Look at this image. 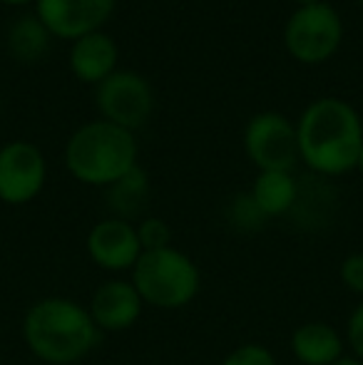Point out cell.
I'll return each mask as SVG.
<instances>
[{
	"label": "cell",
	"mask_w": 363,
	"mask_h": 365,
	"mask_svg": "<svg viewBox=\"0 0 363 365\" xmlns=\"http://www.w3.org/2000/svg\"><path fill=\"white\" fill-rule=\"evenodd\" d=\"M299 162L324 179L354 172L363 147V122L354 105L341 97H319L296 122Z\"/></svg>",
	"instance_id": "obj_1"
},
{
	"label": "cell",
	"mask_w": 363,
	"mask_h": 365,
	"mask_svg": "<svg viewBox=\"0 0 363 365\" xmlns=\"http://www.w3.org/2000/svg\"><path fill=\"white\" fill-rule=\"evenodd\" d=\"M23 341L40 363L75 365L102 341L88 306L65 296H45L25 311Z\"/></svg>",
	"instance_id": "obj_2"
},
{
	"label": "cell",
	"mask_w": 363,
	"mask_h": 365,
	"mask_svg": "<svg viewBox=\"0 0 363 365\" xmlns=\"http://www.w3.org/2000/svg\"><path fill=\"white\" fill-rule=\"evenodd\" d=\"M137 154L135 132L107 120H92L70 135L65 145V167L80 184L107 189L140 167Z\"/></svg>",
	"instance_id": "obj_3"
},
{
	"label": "cell",
	"mask_w": 363,
	"mask_h": 365,
	"mask_svg": "<svg viewBox=\"0 0 363 365\" xmlns=\"http://www.w3.org/2000/svg\"><path fill=\"white\" fill-rule=\"evenodd\" d=\"M130 281L142 296L145 306L157 311H180L199 296L202 271L192 256L175 246L157 251H142Z\"/></svg>",
	"instance_id": "obj_4"
},
{
	"label": "cell",
	"mask_w": 363,
	"mask_h": 365,
	"mask_svg": "<svg viewBox=\"0 0 363 365\" xmlns=\"http://www.w3.org/2000/svg\"><path fill=\"white\" fill-rule=\"evenodd\" d=\"M344 43V20L331 3L296 8L284 28V45L301 65H321L339 53Z\"/></svg>",
	"instance_id": "obj_5"
},
{
	"label": "cell",
	"mask_w": 363,
	"mask_h": 365,
	"mask_svg": "<svg viewBox=\"0 0 363 365\" xmlns=\"http://www.w3.org/2000/svg\"><path fill=\"white\" fill-rule=\"evenodd\" d=\"M95 107L100 120H107L122 130H140L155 110V90L145 75L120 68L95 87Z\"/></svg>",
	"instance_id": "obj_6"
},
{
	"label": "cell",
	"mask_w": 363,
	"mask_h": 365,
	"mask_svg": "<svg viewBox=\"0 0 363 365\" xmlns=\"http://www.w3.org/2000/svg\"><path fill=\"white\" fill-rule=\"evenodd\" d=\"M244 152L259 172H291L299 162L296 125L281 112H259L247 122Z\"/></svg>",
	"instance_id": "obj_7"
},
{
	"label": "cell",
	"mask_w": 363,
	"mask_h": 365,
	"mask_svg": "<svg viewBox=\"0 0 363 365\" xmlns=\"http://www.w3.org/2000/svg\"><path fill=\"white\" fill-rule=\"evenodd\" d=\"M48 182V159L28 140H13L0 147V202L25 207L38 199Z\"/></svg>",
	"instance_id": "obj_8"
},
{
	"label": "cell",
	"mask_w": 363,
	"mask_h": 365,
	"mask_svg": "<svg viewBox=\"0 0 363 365\" xmlns=\"http://www.w3.org/2000/svg\"><path fill=\"white\" fill-rule=\"evenodd\" d=\"M117 8V0H35V15L58 40L78 38L105 28Z\"/></svg>",
	"instance_id": "obj_9"
},
{
	"label": "cell",
	"mask_w": 363,
	"mask_h": 365,
	"mask_svg": "<svg viewBox=\"0 0 363 365\" xmlns=\"http://www.w3.org/2000/svg\"><path fill=\"white\" fill-rule=\"evenodd\" d=\"M88 256L102 271L125 274L132 271L137 259L142 256V246L137 239V226L132 221L107 217L100 219L88 234Z\"/></svg>",
	"instance_id": "obj_10"
},
{
	"label": "cell",
	"mask_w": 363,
	"mask_h": 365,
	"mask_svg": "<svg viewBox=\"0 0 363 365\" xmlns=\"http://www.w3.org/2000/svg\"><path fill=\"white\" fill-rule=\"evenodd\" d=\"M88 311L100 333H122L142 318L145 301L130 279H110L92 291Z\"/></svg>",
	"instance_id": "obj_11"
},
{
	"label": "cell",
	"mask_w": 363,
	"mask_h": 365,
	"mask_svg": "<svg viewBox=\"0 0 363 365\" xmlns=\"http://www.w3.org/2000/svg\"><path fill=\"white\" fill-rule=\"evenodd\" d=\"M70 73L83 85H100L112 73L120 70V48L115 38L107 35L105 30L83 35L75 43H70L68 55Z\"/></svg>",
	"instance_id": "obj_12"
},
{
	"label": "cell",
	"mask_w": 363,
	"mask_h": 365,
	"mask_svg": "<svg viewBox=\"0 0 363 365\" xmlns=\"http://www.w3.org/2000/svg\"><path fill=\"white\" fill-rule=\"evenodd\" d=\"M289 348L301 365H334L344 358L346 341L331 323L306 321L294 328Z\"/></svg>",
	"instance_id": "obj_13"
},
{
	"label": "cell",
	"mask_w": 363,
	"mask_h": 365,
	"mask_svg": "<svg viewBox=\"0 0 363 365\" xmlns=\"http://www.w3.org/2000/svg\"><path fill=\"white\" fill-rule=\"evenodd\" d=\"M249 197L267 219L289 217L299 197V179L291 172H259Z\"/></svg>",
	"instance_id": "obj_14"
},
{
	"label": "cell",
	"mask_w": 363,
	"mask_h": 365,
	"mask_svg": "<svg viewBox=\"0 0 363 365\" xmlns=\"http://www.w3.org/2000/svg\"><path fill=\"white\" fill-rule=\"evenodd\" d=\"M53 35L48 33L38 15H20L10 23L8 33H5V48H8L10 58L18 63H38L48 55Z\"/></svg>",
	"instance_id": "obj_15"
},
{
	"label": "cell",
	"mask_w": 363,
	"mask_h": 365,
	"mask_svg": "<svg viewBox=\"0 0 363 365\" xmlns=\"http://www.w3.org/2000/svg\"><path fill=\"white\" fill-rule=\"evenodd\" d=\"M147 202H150V179L142 167H135L127 177L107 187V204H110L112 217L132 221L142 219Z\"/></svg>",
	"instance_id": "obj_16"
},
{
	"label": "cell",
	"mask_w": 363,
	"mask_h": 365,
	"mask_svg": "<svg viewBox=\"0 0 363 365\" xmlns=\"http://www.w3.org/2000/svg\"><path fill=\"white\" fill-rule=\"evenodd\" d=\"M137 239H140L142 251H157L172 246V229L165 219L160 217H142L137 221Z\"/></svg>",
	"instance_id": "obj_17"
},
{
	"label": "cell",
	"mask_w": 363,
	"mask_h": 365,
	"mask_svg": "<svg viewBox=\"0 0 363 365\" xmlns=\"http://www.w3.org/2000/svg\"><path fill=\"white\" fill-rule=\"evenodd\" d=\"M222 365H279V363H276L274 353L267 346H262V343H242V346H237L224 358Z\"/></svg>",
	"instance_id": "obj_18"
},
{
	"label": "cell",
	"mask_w": 363,
	"mask_h": 365,
	"mask_svg": "<svg viewBox=\"0 0 363 365\" xmlns=\"http://www.w3.org/2000/svg\"><path fill=\"white\" fill-rule=\"evenodd\" d=\"M229 219H232V224L239 226V229H259V226H264V221H267V217L259 212L257 204L252 202L249 194H242V197L234 199L232 207H229Z\"/></svg>",
	"instance_id": "obj_19"
},
{
	"label": "cell",
	"mask_w": 363,
	"mask_h": 365,
	"mask_svg": "<svg viewBox=\"0 0 363 365\" xmlns=\"http://www.w3.org/2000/svg\"><path fill=\"white\" fill-rule=\"evenodd\" d=\"M341 284L346 286L351 293L356 296H363V251H356V254H349L344 261H341Z\"/></svg>",
	"instance_id": "obj_20"
},
{
	"label": "cell",
	"mask_w": 363,
	"mask_h": 365,
	"mask_svg": "<svg viewBox=\"0 0 363 365\" xmlns=\"http://www.w3.org/2000/svg\"><path fill=\"white\" fill-rule=\"evenodd\" d=\"M344 341H346V346L351 348V356L363 363V301L349 313Z\"/></svg>",
	"instance_id": "obj_21"
},
{
	"label": "cell",
	"mask_w": 363,
	"mask_h": 365,
	"mask_svg": "<svg viewBox=\"0 0 363 365\" xmlns=\"http://www.w3.org/2000/svg\"><path fill=\"white\" fill-rule=\"evenodd\" d=\"M0 3L10 8H23V5H35V0H0Z\"/></svg>",
	"instance_id": "obj_22"
},
{
	"label": "cell",
	"mask_w": 363,
	"mask_h": 365,
	"mask_svg": "<svg viewBox=\"0 0 363 365\" xmlns=\"http://www.w3.org/2000/svg\"><path fill=\"white\" fill-rule=\"evenodd\" d=\"M334 365H363V363H361V361H356L354 356H344L341 361H336Z\"/></svg>",
	"instance_id": "obj_23"
},
{
	"label": "cell",
	"mask_w": 363,
	"mask_h": 365,
	"mask_svg": "<svg viewBox=\"0 0 363 365\" xmlns=\"http://www.w3.org/2000/svg\"><path fill=\"white\" fill-rule=\"evenodd\" d=\"M296 3V8H304V5H316V3H321V0H294Z\"/></svg>",
	"instance_id": "obj_24"
},
{
	"label": "cell",
	"mask_w": 363,
	"mask_h": 365,
	"mask_svg": "<svg viewBox=\"0 0 363 365\" xmlns=\"http://www.w3.org/2000/svg\"><path fill=\"white\" fill-rule=\"evenodd\" d=\"M356 169L363 174V147H361V154H359V164H356Z\"/></svg>",
	"instance_id": "obj_25"
},
{
	"label": "cell",
	"mask_w": 363,
	"mask_h": 365,
	"mask_svg": "<svg viewBox=\"0 0 363 365\" xmlns=\"http://www.w3.org/2000/svg\"><path fill=\"white\" fill-rule=\"evenodd\" d=\"M359 5H361V8H363V0H359Z\"/></svg>",
	"instance_id": "obj_26"
},
{
	"label": "cell",
	"mask_w": 363,
	"mask_h": 365,
	"mask_svg": "<svg viewBox=\"0 0 363 365\" xmlns=\"http://www.w3.org/2000/svg\"><path fill=\"white\" fill-rule=\"evenodd\" d=\"M0 107H3V100H0Z\"/></svg>",
	"instance_id": "obj_27"
}]
</instances>
